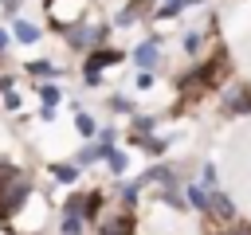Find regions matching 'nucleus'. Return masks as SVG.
Segmentation results:
<instances>
[{
    "mask_svg": "<svg viewBox=\"0 0 251 235\" xmlns=\"http://www.w3.org/2000/svg\"><path fill=\"white\" fill-rule=\"evenodd\" d=\"M220 74H224V55H216V59H208L192 78H184V90H200V86H216L220 82Z\"/></svg>",
    "mask_w": 251,
    "mask_h": 235,
    "instance_id": "f257e3e1",
    "label": "nucleus"
},
{
    "mask_svg": "<svg viewBox=\"0 0 251 235\" xmlns=\"http://www.w3.org/2000/svg\"><path fill=\"white\" fill-rule=\"evenodd\" d=\"M122 55L118 51H90V59H86V78L90 82H98V70L102 67H110V63H118Z\"/></svg>",
    "mask_w": 251,
    "mask_h": 235,
    "instance_id": "f03ea898",
    "label": "nucleus"
},
{
    "mask_svg": "<svg viewBox=\"0 0 251 235\" xmlns=\"http://www.w3.org/2000/svg\"><path fill=\"white\" fill-rule=\"evenodd\" d=\"M137 63H141V67H153V63H157V39H145V43L137 47Z\"/></svg>",
    "mask_w": 251,
    "mask_h": 235,
    "instance_id": "7ed1b4c3",
    "label": "nucleus"
},
{
    "mask_svg": "<svg viewBox=\"0 0 251 235\" xmlns=\"http://www.w3.org/2000/svg\"><path fill=\"white\" fill-rule=\"evenodd\" d=\"M227 110H251V90H231L227 94Z\"/></svg>",
    "mask_w": 251,
    "mask_h": 235,
    "instance_id": "20e7f679",
    "label": "nucleus"
},
{
    "mask_svg": "<svg viewBox=\"0 0 251 235\" xmlns=\"http://www.w3.org/2000/svg\"><path fill=\"white\" fill-rule=\"evenodd\" d=\"M212 212H220V215H231V200H224V196H212V200H204Z\"/></svg>",
    "mask_w": 251,
    "mask_h": 235,
    "instance_id": "39448f33",
    "label": "nucleus"
},
{
    "mask_svg": "<svg viewBox=\"0 0 251 235\" xmlns=\"http://www.w3.org/2000/svg\"><path fill=\"white\" fill-rule=\"evenodd\" d=\"M39 35V27H31V24H16V39H24V43H31Z\"/></svg>",
    "mask_w": 251,
    "mask_h": 235,
    "instance_id": "423d86ee",
    "label": "nucleus"
},
{
    "mask_svg": "<svg viewBox=\"0 0 251 235\" xmlns=\"http://www.w3.org/2000/svg\"><path fill=\"white\" fill-rule=\"evenodd\" d=\"M102 235H129V219L122 215L118 223H110V227H102Z\"/></svg>",
    "mask_w": 251,
    "mask_h": 235,
    "instance_id": "0eeeda50",
    "label": "nucleus"
},
{
    "mask_svg": "<svg viewBox=\"0 0 251 235\" xmlns=\"http://www.w3.org/2000/svg\"><path fill=\"white\" fill-rule=\"evenodd\" d=\"M39 94H43V102H47V110H51V102H59V86H43Z\"/></svg>",
    "mask_w": 251,
    "mask_h": 235,
    "instance_id": "6e6552de",
    "label": "nucleus"
},
{
    "mask_svg": "<svg viewBox=\"0 0 251 235\" xmlns=\"http://www.w3.org/2000/svg\"><path fill=\"white\" fill-rule=\"evenodd\" d=\"M106 157H110V164H114V172H122V168H126V157H122V153H114V149H106Z\"/></svg>",
    "mask_w": 251,
    "mask_h": 235,
    "instance_id": "1a4fd4ad",
    "label": "nucleus"
},
{
    "mask_svg": "<svg viewBox=\"0 0 251 235\" xmlns=\"http://www.w3.org/2000/svg\"><path fill=\"white\" fill-rule=\"evenodd\" d=\"M78 133H86V137H90V133H94V118H86V114H82V118H78Z\"/></svg>",
    "mask_w": 251,
    "mask_h": 235,
    "instance_id": "9d476101",
    "label": "nucleus"
},
{
    "mask_svg": "<svg viewBox=\"0 0 251 235\" xmlns=\"http://www.w3.org/2000/svg\"><path fill=\"white\" fill-rule=\"evenodd\" d=\"M55 176H59V180H75V168H71V164H55Z\"/></svg>",
    "mask_w": 251,
    "mask_h": 235,
    "instance_id": "9b49d317",
    "label": "nucleus"
},
{
    "mask_svg": "<svg viewBox=\"0 0 251 235\" xmlns=\"http://www.w3.org/2000/svg\"><path fill=\"white\" fill-rule=\"evenodd\" d=\"M51 70H55L51 63H31V74H51Z\"/></svg>",
    "mask_w": 251,
    "mask_h": 235,
    "instance_id": "f8f14e48",
    "label": "nucleus"
},
{
    "mask_svg": "<svg viewBox=\"0 0 251 235\" xmlns=\"http://www.w3.org/2000/svg\"><path fill=\"white\" fill-rule=\"evenodd\" d=\"M188 200H192L196 208H204V192H200V188H188Z\"/></svg>",
    "mask_w": 251,
    "mask_h": 235,
    "instance_id": "ddd939ff",
    "label": "nucleus"
},
{
    "mask_svg": "<svg viewBox=\"0 0 251 235\" xmlns=\"http://www.w3.org/2000/svg\"><path fill=\"white\" fill-rule=\"evenodd\" d=\"M4 47H8V31H0V51H4Z\"/></svg>",
    "mask_w": 251,
    "mask_h": 235,
    "instance_id": "4468645a",
    "label": "nucleus"
},
{
    "mask_svg": "<svg viewBox=\"0 0 251 235\" xmlns=\"http://www.w3.org/2000/svg\"><path fill=\"white\" fill-rule=\"evenodd\" d=\"M0 215H4V212H0Z\"/></svg>",
    "mask_w": 251,
    "mask_h": 235,
    "instance_id": "2eb2a0df",
    "label": "nucleus"
}]
</instances>
